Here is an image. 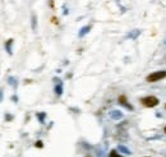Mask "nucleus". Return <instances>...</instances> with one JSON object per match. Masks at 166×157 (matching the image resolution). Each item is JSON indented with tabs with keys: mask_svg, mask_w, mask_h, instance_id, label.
<instances>
[{
	"mask_svg": "<svg viewBox=\"0 0 166 157\" xmlns=\"http://www.w3.org/2000/svg\"><path fill=\"white\" fill-rule=\"evenodd\" d=\"M166 78V70H158V72H153L151 73L148 77L146 78V80L148 83H155V82H158V80H161Z\"/></svg>",
	"mask_w": 166,
	"mask_h": 157,
	"instance_id": "nucleus-1",
	"label": "nucleus"
},
{
	"mask_svg": "<svg viewBox=\"0 0 166 157\" xmlns=\"http://www.w3.org/2000/svg\"><path fill=\"white\" fill-rule=\"evenodd\" d=\"M141 102H142L146 108H155L160 104V100L156 97V96H146V97H142L141 98Z\"/></svg>",
	"mask_w": 166,
	"mask_h": 157,
	"instance_id": "nucleus-2",
	"label": "nucleus"
},
{
	"mask_svg": "<svg viewBox=\"0 0 166 157\" xmlns=\"http://www.w3.org/2000/svg\"><path fill=\"white\" fill-rule=\"evenodd\" d=\"M118 101H119V104L121 105V106H124L125 109H128V110H133V106L128 102V100H127V97L124 96V95H121V96H119V98H118Z\"/></svg>",
	"mask_w": 166,
	"mask_h": 157,
	"instance_id": "nucleus-3",
	"label": "nucleus"
},
{
	"mask_svg": "<svg viewBox=\"0 0 166 157\" xmlns=\"http://www.w3.org/2000/svg\"><path fill=\"white\" fill-rule=\"evenodd\" d=\"M109 115L113 120H120V119H123V112L119 110H111L109 112Z\"/></svg>",
	"mask_w": 166,
	"mask_h": 157,
	"instance_id": "nucleus-4",
	"label": "nucleus"
},
{
	"mask_svg": "<svg viewBox=\"0 0 166 157\" xmlns=\"http://www.w3.org/2000/svg\"><path fill=\"white\" fill-rule=\"evenodd\" d=\"M13 42H14L13 39H9L7 42H5V50H7V53L9 55L13 54V49H12V46H13Z\"/></svg>",
	"mask_w": 166,
	"mask_h": 157,
	"instance_id": "nucleus-5",
	"label": "nucleus"
},
{
	"mask_svg": "<svg viewBox=\"0 0 166 157\" xmlns=\"http://www.w3.org/2000/svg\"><path fill=\"white\" fill-rule=\"evenodd\" d=\"M90 31H91V26H84V27L81 28V31H79L78 36H79V37H84L86 35H87V33L90 32Z\"/></svg>",
	"mask_w": 166,
	"mask_h": 157,
	"instance_id": "nucleus-6",
	"label": "nucleus"
},
{
	"mask_svg": "<svg viewBox=\"0 0 166 157\" xmlns=\"http://www.w3.org/2000/svg\"><path fill=\"white\" fill-rule=\"evenodd\" d=\"M55 93H56L58 96H60L61 93H63V83H61L60 79L58 80V84L55 86Z\"/></svg>",
	"mask_w": 166,
	"mask_h": 157,
	"instance_id": "nucleus-7",
	"label": "nucleus"
},
{
	"mask_svg": "<svg viewBox=\"0 0 166 157\" xmlns=\"http://www.w3.org/2000/svg\"><path fill=\"white\" fill-rule=\"evenodd\" d=\"M139 35H141V31H139V29H133L130 33H128V39H130V40H136Z\"/></svg>",
	"mask_w": 166,
	"mask_h": 157,
	"instance_id": "nucleus-8",
	"label": "nucleus"
},
{
	"mask_svg": "<svg viewBox=\"0 0 166 157\" xmlns=\"http://www.w3.org/2000/svg\"><path fill=\"white\" fill-rule=\"evenodd\" d=\"M118 151L120 153H124V155H132V151L129 148H127L125 146H123V144H120V146L118 147Z\"/></svg>",
	"mask_w": 166,
	"mask_h": 157,
	"instance_id": "nucleus-9",
	"label": "nucleus"
},
{
	"mask_svg": "<svg viewBox=\"0 0 166 157\" xmlns=\"http://www.w3.org/2000/svg\"><path fill=\"white\" fill-rule=\"evenodd\" d=\"M31 21H32V29L36 31V28H37V19H36L35 13H32V15H31Z\"/></svg>",
	"mask_w": 166,
	"mask_h": 157,
	"instance_id": "nucleus-10",
	"label": "nucleus"
},
{
	"mask_svg": "<svg viewBox=\"0 0 166 157\" xmlns=\"http://www.w3.org/2000/svg\"><path fill=\"white\" fill-rule=\"evenodd\" d=\"M8 83L13 87V88H17V79L14 78V77H8Z\"/></svg>",
	"mask_w": 166,
	"mask_h": 157,
	"instance_id": "nucleus-11",
	"label": "nucleus"
},
{
	"mask_svg": "<svg viewBox=\"0 0 166 157\" xmlns=\"http://www.w3.org/2000/svg\"><path fill=\"white\" fill-rule=\"evenodd\" d=\"M36 116H37V119L40 120V123H44V121H45V118H46V112H37V114H36Z\"/></svg>",
	"mask_w": 166,
	"mask_h": 157,
	"instance_id": "nucleus-12",
	"label": "nucleus"
},
{
	"mask_svg": "<svg viewBox=\"0 0 166 157\" xmlns=\"http://www.w3.org/2000/svg\"><path fill=\"white\" fill-rule=\"evenodd\" d=\"M118 152H119L118 149H111V151H110V153H109V157H123Z\"/></svg>",
	"mask_w": 166,
	"mask_h": 157,
	"instance_id": "nucleus-13",
	"label": "nucleus"
},
{
	"mask_svg": "<svg viewBox=\"0 0 166 157\" xmlns=\"http://www.w3.org/2000/svg\"><path fill=\"white\" fill-rule=\"evenodd\" d=\"M35 146L39 147V148H42V147H44V144H42V141H37V142L35 143Z\"/></svg>",
	"mask_w": 166,
	"mask_h": 157,
	"instance_id": "nucleus-14",
	"label": "nucleus"
},
{
	"mask_svg": "<svg viewBox=\"0 0 166 157\" xmlns=\"http://www.w3.org/2000/svg\"><path fill=\"white\" fill-rule=\"evenodd\" d=\"M5 119H7L8 121H10V120H13V116L9 115V114H7V115H5Z\"/></svg>",
	"mask_w": 166,
	"mask_h": 157,
	"instance_id": "nucleus-15",
	"label": "nucleus"
},
{
	"mask_svg": "<svg viewBox=\"0 0 166 157\" xmlns=\"http://www.w3.org/2000/svg\"><path fill=\"white\" fill-rule=\"evenodd\" d=\"M12 100H13V101H18V97H17V96H13V97H12Z\"/></svg>",
	"mask_w": 166,
	"mask_h": 157,
	"instance_id": "nucleus-16",
	"label": "nucleus"
},
{
	"mask_svg": "<svg viewBox=\"0 0 166 157\" xmlns=\"http://www.w3.org/2000/svg\"><path fill=\"white\" fill-rule=\"evenodd\" d=\"M164 131H165V133H166V127H165V128H164Z\"/></svg>",
	"mask_w": 166,
	"mask_h": 157,
	"instance_id": "nucleus-17",
	"label": "nucleus"
},
{
	"mask_svg": "<svg viewBox=\"0 0 166 157\" xmlns=\"http://www.w3.org/2000/svg\"><path fill=\"white\" fill-rule=\"evenodd\" d=\"M165 109H166V105H165Z\"/></svg>",
	"mask_w": 166,
	"mask_h": 157,
	"instance_id": "nucleus-18",
	"label": "nucleus"
},
{
	"mask_svg": "<svg viewBox=\"0 0 166 157\" xmlns=\"http://www.w3.org/2000/svg\"><path fill=\"white\" fill-rule=\"evenodd\" d=\"M146 157H150V156H146Z\"/></svg>",
	"mask_w": 166,
	"mask_h": 157,
	"instance_id": "nucleus-19",
	"label": "nucleus"
},
{
	"mask_svg": "<svg viewBox=\"0 0 166 157\" xmlns=\"http://www.w3.org/2000/svg\"><path fill=\"white\" fill-rule=\"evenodd\" d=\"M165 43H166V41H165Z\"/></svg>",
	"mask_w": 166,
	"mask_h": 157,
	"instance_id": "nucleus-20",
	"label": "nucleus"
},
{
	"mask_svg": "<svg viewBox=\"0 0 166 157\" xmlns=\"http://www.w3.org/2000/svg\"><path fill=\"white\" fill-rule=\"evenodd\" d=\"M87 157H90V156H87Z\"/></svg>",
	"mask_w": 166,
	"mask_h": 157,
	"instance_id": "nucleus-21",
	"label": "nucleus"
}]
</instances>
